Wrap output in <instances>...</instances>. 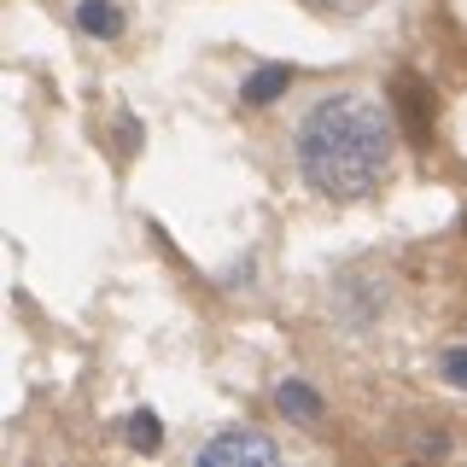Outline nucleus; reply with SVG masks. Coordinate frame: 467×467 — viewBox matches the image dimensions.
Wrapping results in <instances>:
<instances>
[{
    "instance_id": "nucleus-9",
    "label": "nucleus",
    "mask_w": 467,
    "mask_h": 467,
    "mask_svg": "<svg viewBox=\"0 0 467 467\" xmlns=\"http://www.w3.org/2000/svg\"><path fill=\"white\" fill-rule=\"evenodd\" d=\"M444 374L456 379V386H467V350H456V357H444Z\"/></svg>"
},
{
    "instance_id": "nucleus-3",
    "label": "nucleus",
    "mask_w": 467,
    "mask_h": 467,
    "mask_svg": "<svg viewBox=\"0 0 467 467\" xmlns=\"http://www.w3.org/2000/svg\"><path fill=\"white\" fill-rule=\"evenodd\" d=\"M223 462H275V444H263V438H216L204 450V467H223Z\"/></svg>"
},
{
    "instance_id": "nucleus-7",
    "label": "nucleus",
    "mask_w": 467,
    "mask_h": 467,
    "mask_svg": "<svg viewBox=\"0 0 467 467\" xmlns=\"http://www.w3.org/2000/svg\"><path fill=\"white\" fill-rule=\"evenodd\" d=\"M281 409H292V415H304V420H316V415H321V403H316L304 386H281Z\"/></svg>"
},
{
    "instance_id": "nucleus-6",
    "label": "nucleus",
    "mask_w": 467,
    "mask_h": 467,
    "mask_svg": "<svg viewBox=\"0 0 467 467\" xmlns=\"http://www.w3.org/2000/svg\"><path fill=\"white\" fill-rule=\"evenodd\" d=\"M304 6H310L316 18H357V12H368L374 0H304Z\"/></svg>"
},
{
    "instance_id": "nucleus-8",
    "label": "nucleus",
    "mask_w": 467,
    "mask_h": 467,
    "mask_svg": "<svg viewBox=\"0 0 467 467\" xmlns=\"http://www.w3.org/2000/svg\"><path fill=\"white\" fill-rule=\"evenodd\" d=\"M129 444H135V450H152L158 444V420L152 415H129Z\"/></svg>"
},
{
    "instance_id": "nucleus-10",
    "label": "nucleus",
    "mask_w": 467,
    "mask_h": 467,
    "mask_svg": "<svg viewBox=\"0 0 467 467\" xmlns=\"http://www.w3.org/2000/svg\"><path fill=\"white\" fill-rule=\"evenodd\" d=\"M462 228H467V216H462Z\"/></svg>"
},
{
    "instance_id": "nucleus-4",
    "label": "nucleus",
    "mask_w": 467,
    "mask_h": 467,
    "mask_svg": "<svg viewBox=\"0 0 467 467\" xmlns=\"http://www.w3.org/2000/svg\"><path fill=\"white\" fill-rule=\"evenodd\" d=\"M286 82H292V70H286V65H269V70H257V77L245 82V99H252V106H269V99L281 94Z\"/></svg>"
},
{
    "instance_id": "nucleus-1",
    "label": "nucleus",
    "mask_w": 467,
    "mask_h": 467,
    "mask_svg": "<svg viewBox=\"0 0 467 467\" xmlns=\"http://www.w3.org/2000/svg\"><path fill=\"white\" fill-rule=\"evenodd\" d=\"M298 170L321 199H362L391 170V117L362 94H333L298 123Z\"/></svg>"
},
{
    "instance_id": "nucleus-5",
    "label": "nucleus",
    "mask_w": 467,
    "mask_h": 467,
    "mask_svg": "<svg viewBox=\"0 0 467 467\" xmlns=\"http://www.w3.org/2000/svg\"><path fill=\"white\" fill-rule=\"evenodd\" d=\"M77 18H82V29H94V36H117V29H123V18H117L106 0H82Z\"/></svg>"
},
{
    "instance_id": "nucleus-2",
    "label": "nucleus",
    "mask_w": 467,
    "mask_h": 467,
    "mask_svg": "<svg viewBox=\"0 0 467 467\" xmlns=\"http://www.w3.org/2000/svg\"><path fill=\"white\" fill-rule=\"evenodd\" d=\"M398 111H403L409 140L427 146V135H432V99H427V88H420L415 77H398Z\"/></svg>"
}]
</instances>
